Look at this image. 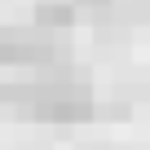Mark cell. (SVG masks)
<instances>
[{
  "label": "cell",
  "instance_id": "obj_1",
  "mask_svg": "<svg viewBox=\"0 0 150 150\" xmlns=\"http://www.w3.org/2000/svg\"><path fill=\"white\" fill-rule=\"evenodd\" d=\"M40 27H66L71 22V5H40Z\"/></svg>",
  "mask_w": 150,
  "mask_h": 150
}]
</instances>
